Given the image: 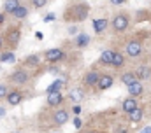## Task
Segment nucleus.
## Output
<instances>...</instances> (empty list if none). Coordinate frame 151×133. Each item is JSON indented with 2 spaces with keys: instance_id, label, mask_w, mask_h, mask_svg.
<instances>
[{
  "instance_id": "30",
  "label": "nucleus",
  "mask_w": 151,
  "mask_h": 133,
  "mask_svg": "<svg viewBox=\"0 0 151 133\" xmlns=\"http://www.w3.org/2000/svg\"><path fill=\"white\" fill-rule=\"evenodd\" d=\"M81 110H83V109H81V105H79V103H74V107H72L74 116H79V114H81Z\"/></svg>"
},
{
  "instance_id": "11",
  "label": "nucleus",
  "mask_w": 151,
  "mask_h": 133,
  "mask_svg": "<svg viewBox=\"0 0 151 133\" xmlns=\"http://www.w3.org/2000/svg\"><path fill=\"white\" fill-rule=\"evenodd\" d=\"M113 84H114V79L111 77V75L104 74V75H100V81H99L97 88H99V91H106V89H109Z\"/></svg>"
},
{
  "instance_id": "7",
  "label": "nucleus",
  "mask_w": 151,
  "mask_h": 133,
  "mask_svg": "<svg viewBox=\"0 0 151 133\" xmlns=\"http://www.w3.org/2000/svg\"><path fill=\"white\" fill-rule=\"evenodd\" d=\"M69 110L67 109H58L55 114H53V123L56 124V126H63L67 121H69Z\"/></svg>"
},
{
  "instance_id": "39",
  "label": "nucleus",
  "mask_w": 151,
  "mask_h": 133,
  "mask_svg": "<svg viewBox=\"0 0 151 133\" xmlns=\"http://www.w3.org/2000/svg\"><path fill=\"white\" fill-rule=\"evenodd\" d=\"M86 133H97V132H86Z\"/></svg>"
},
{
  "instance_id": "8",
  "label": "nucleus",
  "mask_w": 151,
  "mask_h": 133,
  "mask_svg": "<svg viewBox=\"0 0 151 133\" xmlns=\"http://www.w3.org/2000/svg\"><path fill=\"white\" fill-rule=\"evenodd\" d=\"M99 81H100V74H99L97 70H90V72L84 75V84H86V86H90V88L97 86V84H99Z\"/></svg>"
},
{
  "instance_id": "29",
  "label": "nucleus",
  "mask_w": 151,
  "mask_h": 133,
  "mask_svg": "<svg viewBox=\"0 0 151 133\" xmlns=\"http://www.w3.org/2000/svg\"><path fill=\"white\" fill-rule=\"evenodd\" d=\"M72 124H74V128H76V130H79V128L83 126V121H81V117H79V116H76V117H74Z\"/></svg>"
},
{
  "instance_id": "21",
  "label": "nucleus",
  "mask_w": 151,
  "mask_h": 133,
  "mask_svg": "<svg viewBox=\"0 0 151 133\" xmlns=\"http://www.w3.org/2000/svg\"><path fill=\"white\" fill-rule=\"evenodd\" d=\"M125 65V56H123V53H114V58H113V65L114 68H121V66Z\"/></svg>"
},
{
  "instance_id": "2",
  "label": "nucleus",
  "mask_w": 151,
  "mask_h": 133,
  "mask_svg": "<svg viewBox=\"0 0 151 133\" xmlns=\"http://www.w3.org/2000/svg\"><path fill=\"white\" fill-rule=\"evenodd\" d=\"M125 53H127L130 58H139V56L142 54V44H141L139 40L132 39V40L127 42V46H125Z\"/></svg>"
},
{
  "instance_id": "38",
  "label": "nucleus",
  "mask_w": 151,
  "mask_h": 133,
  "mask_svg": "<svg viewBox=\"0 0 151 133\" xmlns=\"http://www.w3.org/2000/svg\"><path fill=\"white\" fill-rule=\"evenodd\" d=\"M4 114H5V109H4V107H0V116H4Z\"/></svg>"
},
{
  "instance_id": "14",
  "label": "nucleus",
  "mask_w": 151,
  "mask_h": 133,
  "mask_svg": "<svg viewBox=\"0 0 151 133\" xmlns=\"http://www.w3.org/2000/svg\"><path fill=\"white\" fill-rule=\"evenodd\" d=\"M135 74H137L139 81H148V79H151V66L141 65L137 70H135Z\"/></svg>"
},
{
  "instance_id": "3",
  "label": "nucleus",
  "mask_w": 151,
  "mask_h": 133,
  "mask_svg": "<svg viewBox=\"0 0 151 133\" xmlns=\"http://www.w3.org/2000/svg\"><path fill=\"white\" fill-rule=\"evenodd\" d=\"M111 25H113L114 32H118V33L125 32V30L128 28V25H130L128 16H125V14H118V16H114L113 21H111Z\"/></svg>"
},
{
  "instance_id": "37",
  "label": "nucleus",
  "mask_w": 151,
  "mask_h": 133,
  "mask_svg": "<svg viewBox=\"0 0 151 133\" xmlns=\"http://www.w3.org/2000/svg\"><path fill=\"white\" fill-rule=\"evenodd\" d=\"M141 133H151V126H146V128H144Z\"/></svg>"
},
{
  "instance_id": "12",
  "label": "nucleus",
  "mask_w": 151,
  "mask_h": 133,
  "mask_svg": "<svg viewBox=\"0 0 151 133\" xmlns=\"http://www.w3.org/2000/svg\"><path fill=\"white\" fill-rule=\"evenodd\" d=\"M62 103H63V95H62V91H56V93L47 95V105H49V107H58V105H62Z\"/></svg>"
},
{
  "instance_id": "13",
  "label": "nucleus",
  "mask_w": 151,
  "mask_h": 133,
  "mask_svg": "<svg viewBox=\"0 0 151 133\" xmlns=\"http://www.w3.org/2000/svg\"><path fill=\"white\" fill-rule=\"evenodd\" d=\"M114 53H116V51H113V49H104L102 54H100V60H99V61H100L102 65H113Z\"/></svg>"
},
{
  "instance_id": "25",
  "label": "nucleus",
  "mask_w": 151,
  "mask_h": 133,
  "mask_svg": "<svg viewBox=\"0 0 151 133\" xmlns=\"http://www.w3.org/2000/svg\"><path fill=\"white\" fill-rule=\"evenodd\" d=\"M14 60H16V56H14L12 51H5V53L0 54V61H2V63H12Z\"/></svg>"
},
{
  "instance_id": "6",
  "label": "nucleus",
  "mask_w": 151,
  "mask_h": 133,
  "mask_svg": "<svg viewBox=\"0 0 151 133\" xmlns=\"http://www.w3.org/2000/svg\"><path fill=\"white\" fill-rule=\"evenodd\" d=\"M27 81H28V74L23 68H18V70H14L11 74V82H14V84L21 86V84H27Z\"/></svg>"
},
{
  "instance_id": "33",
  "label": "nucleus",
  "mask_w": 151,
  "mask_h": 133,
  "mask_svg": "<svg viewBox=\"0 0 151 133\" xmlns=\"http://www.w3.org/2000/svg\"><path fill=\"white\" fill-rule=\"evenodd\" d=\"M69 33H70V35L77 33V26H69Z\"/></svg>"
},
{
  "instance_id": "36",
  "label": "nucleus",
  "mask_w": 151,
  "mask_h": 133,
  "mask_svg": "<svg viewBox=\"0 0 151 133\" xmlns=\"http://www.w3.org/2000/svg\"><path fill=\"white\" fill-rule=\"evenodd\" d=\"M114 133H128V132H127L125 128H118V130H116V132H114Z\"/></svg>"
},
{
  "instance_id": "32",
  "label": "nucleus",
  "mask_w": 151,
  "mask_h": 133,
  "mask_svg": "<svg viewBox=\"0 0 151 133\" xmlns=\"http://www.w3.org/2000/svg\"><path fill=\"white\" fill-rule=\"evenodd\" d=\"M53 19H55V14H47V16L44 18V21H46V23H47V21H53Z\"/></svg>"
},
{
  "instance_id": "34",
  "label": "nucleus",
  "mask_w": 151,
  "mask_h": 133,
  "mask_svg": "<svg viewBox=\"0 0 151 133\" xmlns=\"http://www.w3.org/2000/svg\"><path fill=\"white\" fill-rule=\"evenodd\" d=\"M4 42H5V37H4V35H0V49L4 47Z\"/></svg>"
},
{
  "instance_id": "16",
  "label": "nucleus",
  "mask_w": 151,
  "mask_h": 133,
  "mask_svg": "<svg viewBox=\"0 0 151 133\" xmlns=\"http://www.w3.org/2000/svg\"><path fill=\"white\" fill-rule=\"evenodd\" d=\"M19 0H5L4 2V12L5 14H14V11L19 7Z\"/></svg>"
},
{
  "instance_id": "26",
  "label": "nucleus",
  "mask_w": 151,
  "mask_h": 133,
  "mask_svg": "<svg viewBox=\"0 0 151 133\" xmlns=\"http://www.w3.org/2000/svg\"><path fill=\"white\" fill-rule=\"evenodd\" d=\"M25 65H28V66L39 65V54H30V56H27V58H25Z\"/></svg>"
},
{
  "instance_id": "28",
  "label": "nucleus",
  "mask_w": 151,
  "mask_h": 133,
  "mask_svg": "<svg viewBox=\"0 0 151 133\" xmlns=\"http://www.w3.org/2000/svg\"><path fill=\"white\" fill-rule=\"evenodd\" d=\"M47 4V0H32V5L35 7V9H40V7H44Z\"/></svg>"
},
{
  "instance_id": "4",
  "label": "nucleus",
  "mask_w": 151,
  "mask_h": 133,
  "mask_svg": "<svg viewBox=\"0 0 151 133\" xmlns=\"http://www.w3.org/2000/svg\"><path fill=\"white\" fill-rule=\"evenodd\" d=\"M44 58H46L49 63H56V61H60V60L65 58V53H63L60 47H53V49H47V51L44 53Z\"/></svg>"
},
{
  "instance_id": "22",
  "label": "nucleus",
  "mask_w": 151,
  "mask_h": 133,
  "mask_svg": "<svg viewBox=\"0 0 151 133\" xmlns=\"http://www.w3.org/2000/svg\"><path fill=\"white\" fill-rule=\"evenodd\" d=\"M142 114H144V112H142V107H137L134 112H130V114H128L130 123H139V121L142 119Z\"/></svg>"
},
{
  "instance_id": "15",
  "label": "nucleus",
  "mask_w": 151,
  "mask_h": 133,
  "mask_svg": "<svg viewBox=\"0 0 151 133\" xmlns=\"http://www.w3.org/2000/svg\"><path fill=\"white\" fill-rule=\"evenodd\" d=\"M139 81V77H137V74L135 72H125L123 75H121V82L128 88V86H132L134 82H137Z\"/></svg>"
},
{
  "instance_id": "35",
  "label": "nucleus",
  "mask_w": 151,
  "mask_h": 133,
  "mask_svg": "<svg viewBox=\"0 0 151 133\" xmlns=\"http://www.w3.org/2000/svg\"><path fill=\"white\" fill-rule=\"evenodd\" d=\"M4 21H5V12H2V14H0V25H2Z\"/></svg>"
},
{
  "instance_id": "18",
  "label": "nucleus",
  "mask_w": 151,
  "mask_h": 133,
  "mask_svg": "<svg viewBox=\"0 0 151 133\" xmlns=\"http://www.w3.org/2000/svg\"><path fill=\"white\" fill-rule=\"evenodd\" d=\"M107 25H109V21H107L106 18L95 19V21H93V32H95V33H102L106 28H107Z\"/></svg>"
},
{
  "instance_id": "24",
  "label": "nucleus",
  "mask_w": 151,
  "mask_h": 133,
  "mask_svg": "<svg viewBox=\"0 0 151 133\" xmlns=\"http://www.w3.org/2000/svg\"><path fill=\"white\" fill-rule=\"evenodd\" d=\"M14 18H18V19H25L27 16H28V9L25 7V5H19L16 11H14V14H12Z\"/></svg>"
},
{
  "instance_id": "40",
  "label": "nucleus",
  "mask_w": 151,
  "mask_h": 133,
  "mask_svg": "<svg viewBox=\"0 0 151 133\" xmlns=\"http://www.w3.org/2000/svg\"><path fill=\"white\" fill-rule=\"evenodd\" d=\"M12 133H21V132H12Z\"/></svg>"
},
{
  "instance_id": "17",
  "label": "nucleus",
  "mask_w": 151,
  "mask_h": 133,
  "mask_svg": "<svg viewBox=\"0 0 151 133\" xmlns=\"http://www.w3.org/2000/svg\"><path fill=\"white\" fill-rule=\"evenodd\" d=\"M142 91H144V88H142V84H141V81H137V82H134L132 86H128V95L130 97H141L142 95Z\"/></svg>"
},
{
  "instance_id": "31",
  "label": "nucleus",
  "mask_w": 151,
  "mask_h": 133,
  "mask_svg": "<svg viewBox=\"0 0 151 133\" xmlns=\"http://www.w3.org/2000/svg\"><path fill=\"white\" fill-rule=\"evenodd\" d=\"M125 2H127V0H111V4H113V5H123Z\"/></svg>"
},
{
  "instance_id": "23",
  "label": "nucleus",
  "mask_w": 151,
  "mask_h": 133,
  "mask_svg": "<svg viewBox=\"0 0 151 133\" xmlns=\"http://www.w3.org/2000/svg\"><path fill=\"white\" fill-rule=\"evenodd\" d=\"M69 98L72 100L74 103H79L81 100L84 98V95H83V89H77V88H76V89H72V91L69 93Z\"/></svg>"
},
{
  "instance_id": "20",
  "label": "nucleus",
  "mask_w": 151,
  "mask_h": 133,
  "mask_svg": "<svg viewBox=\"0 0 151 133\" xmlns=\"http://www.w3.org/2000/svg\"><path fill=\"white\" fill-rule=\"evenodd\" d=\"M90 35H86V33H79L77 37H76V47H84V46H88L90 44Z\"/></svg>"
},
{
  "instance_id": "1",
  "label": "nucleus",
  "mask_w": 151,
  "mask_h": 133,
  "mask_svg": "<svg viewBox=\"0 0 151 133\" xmlns=\"http://www.w3.org/2000/svg\"><path fill=\"white\" fill-rule=\"evenodd\" d=\"M70 11L72 12L67 14V19H70V21H83V19H86V16L90 12V7L84 5V4H81V5L70 7Z\"/></svg>"
},
{
  "instance_id": "10",
  "label": "nucleus",
  "mask_w": 151,
  "mask_h": 133,
  "mask_svg": "<svg viewBox=\"0 0 151 133\" xmlns=\"http://www.w3.org/2000/svg\"><path fill=\"white\" fill-rule=\"evenodd\" d=\"M7 103L9 105H19L21 102H23V93L21 91H18V89H12V91H9V95H7Z\"/></svg>"
},
{
  "instance_id": "27",
  "label": "nucleus",
  "mask_w": 151,
  "mask_h": 133,
  "mask_svg": "<svg viewBox=\"0 0 151 133\" xmlns=\"http://www.w3.org/2000/svg\"><path fill=\"white\" fill-rule=\"evenodd\" d=\"M7 95H9V88L0 82V98H7Z\"/></svg>"
},
{
  "instance_id": "19",
  "label": "nucleus",
  "mask_w": 151,
  "mask_h": 133,
  "mask_svg": "<svg viewBox=\"0 0 151 133\" xmlns=\"http://www.w3.org/2000/svg\"><path fill=\"white\" fill-rule=\"evenodd\" d=\"M63 79H56L55 82H51L47 88H46V95H51V93H56V91H62V86H63Z\"/></svg>"
},
{
  "instance_id": "5",
  "label": "nucleus",
  "mask_w": 151,
  "mask_h": 133,
  "mask_svg": "<svg viewBox=\"0 0 151 133\" xmlns=\"http://www.w3.org/2000/svg\"><path fill=\"white\" fill-rule=\"evenodd\" d=\"M19 40H21V30L19 28H11L7 35H5V42L11 46V47H16L18 44H19Z\"/></svg>"
},
{
  "instance_id": "9",
  "label": "nucleus",
  "mask_w": 151,
  "mask_h": 133,
  "mask_svg": "<svg viewBox=\"0 0 151 133\" xmlns=\"http://www.w3.org/2000/svg\"><path fill=\"white\" fill-rule=\"evenodd\" d=\"M139 107V103H137V100L135 97H128V98H125L121 102V109L127 112V114H130V112H134L135 109Z\"/></svg>"
}]
</instances>
